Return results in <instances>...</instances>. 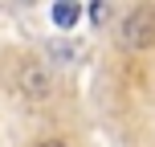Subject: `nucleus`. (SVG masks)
<instances>
[{
    "mask_svg": "<svg viewBox=\"0 0 155 147\" xmlns=\"http://www.w3.org/2000/svg\"><path fill=\"white\" fill-rule=\"evenodd\" d=\"M12 94L21 102H29V106H49L57 94L53 86V74H49V65L41 62V57H16L12 62Z\"/></svg>",
    "mask_w": 155,
    "mask_h": 147,
    "instance_id": "f257e3e1",
    "label": "nucleus"
},
{
    "mask_svg": "<svg viewBox=\"0 0 155 147\" xmlns=\"http://www.w3.org/2000/svg\"><path fill=\"white\" fill-rule=\"evenodd\" d=\"M114 45L123 53H143L155 49V4H135L123 12V21L114 25Z\"/></svg>",
    "mask_w": 155,
    "mask_h": 147,
    "instance_id": "f03ea898",
    "label": "nucleus"
},
{
    "mask_svg": "<svg viewBox=\"0 0 155 147\" xmlns=\"http://www.w3.org/2000/svg\"><path fill=\"white\" fill-rule=\"evenodd\" d=\"M45 65H78L82 62V45L78 41H65V37H49L45 41Z\"/></svg>",
    "mask_w": 155,
    "mask_h": 147,
    "instance_id": "7ed1b4c3",
    "label": "nucleus"
},
{
    "mask_svg": "<svg viewBox=\"0 0 155 147\" xmlns=\"http://www.w3.org/2000/svg\"><path fill=\"white\" fill-rule=\"evenodd\" d=\"M49 16H53V25H57L61 33H70L74 25H78V16H82V8H78V4H53Z\"/></svg>",
    "mask_w": 155,
    "mask_h": 147,
    "instance_id": "20e7f679",
    "label": "nucleus"
},
{
    "mask_svg": "<svg viewBox=\"0 0 155 147\" xmlns=\"http://www.w3.org/2000/svg\"><path fill=\"white\" fill-rule=\"evenodd\" d=\"M106 12H110L106 4H90V8H86V16H90V25H102V21H106Z\"/></svg>",
    "mask_w": 155,
    "mask_h": 147,
    "instance_id": "39448f33",
    "label": "nucleus"
},
{
    "mask_svg": "<svg viewBox=\"0 0 155 147\" xmlns=\"http://www.w3.org/2000/svg\"><path fill=\"white\" fill-rule=\"evenodd\" d=\"M33 147H70V143H65L61 135H45V139H37Z\"/></svg>",
    "mask_w": 155,
    "mask_h": 147,
    "instance_id": "423d86ee",
    "label": "nucleus"
}]
</instances>
